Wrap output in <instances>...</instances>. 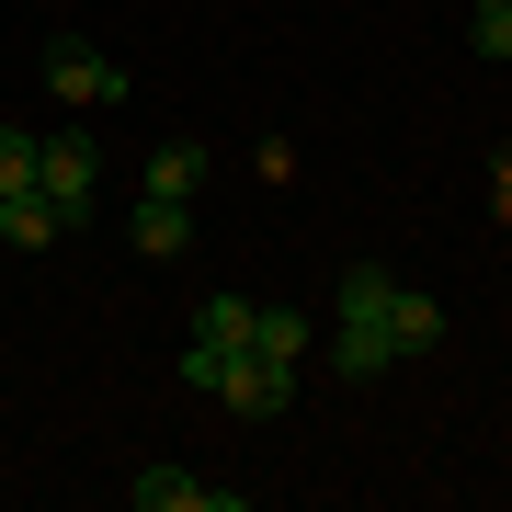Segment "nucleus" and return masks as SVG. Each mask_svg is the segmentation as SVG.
Returning <instances> with one entry per match:
<instances>
[{
    "label": "nucleus",
    "mask_w": 512,
    "mask_h": 512,
    "mask_svg": "<svg viewBox=\"0 0 512 512\" xmlns=\"http://www.w3.org/2000/svg\"><path fill=\"white\" fill-rule=\"evenodd\" d=\"M387 308H399V274H387V262H353V274L330 285V365H342L353 387H376L387 365H399V330H387Z\"/></svg>",
    "instance_id": "obj_1"
},
{
    "label": "nucleus",
    "mask_w": 512,
    "mask_h": 512,
    "mask_svg": "<svg viewBox=\"0 0 512 512\" xmlns=\"http://www.w3.org/2000/svg\"><path fill=\"white\" fill-rule=\"evenodd\" d=\"M92 137L80 126H57V137H35V194L57 205V228H92Z\"/></svg>",
    "instance_id": "obj_2"
},
{
    "label": "nucleus",
    "mask_w": 512,
    "mask_h": 512,
    "mask_svg": "<svg viewBox=\"0 0 512 512\" xmlns=\"http://www.w3.org/2000/svg\"><path fill=\"white\" fill-rule=\"evenodd\" d=\"M251 353V296H205L194 342H183V387H228V365Z\"/></svg>",
    "instance_id": "obj_3"
},
{
    "label": "nucleus",
    "mask_w": 512,
    "mask_h": 512,
    "mask_svg": "<svg viewBox=\"0 0 512 512\" xmlns=\"http://www.w3.org/2000/svg\"><path fill=\"white\" fill-rule=\"evenodd\" d=\"M46 92H57V103H80V114H103V103H126V69H114L103 46L57 35V46H46Z\"/></svg>",
    "instance_id": "obj_4"
},
{
    "label": "nucleus",
    "mask_w": 512,
    "mask_h": 512,
    "mask_svg": "<svg viewBox=\"0 0 512 512\" xmlns=\"http://www.w3.org/2000/svg\"><path fill=\"white\" fill-rule=\"evenodd\" d=\"M126 501H137V512H239L228 478H183V467H137Z\"/></svg>",
    "instance_id": "obj_5"
},
{
    "label": "nucleus",
    "mask_w": 512,
    "mask_h": 512,
    "mask_svg": "<svg viewBox=\"0 0 512 512\" xmlns=\"http://www.w3.org/2000/svg\"><path fill=\"white\" fill-rule=\"evenodd\" d=\"M217 399H228L239 421H274V410L296 399V365H262V353H239V365H228V387H217Z\"/></svg>",
    "instance_id": "obj_6"
},
{
    "label": "nucleus",
    "mask_w": 512,
    "mask_h": 512,
    "mask_svg": "<svg viewBox=\"0 0 512 512\" xmlns=\"http://www.w3.org/2000/svg\"><path fill=\"white\" fill-rule=\"evenodd\" d=\"M148 194H171V205H194V194H205V148H194V137H171V148H148Z\"/></svg>",
    "instance_id": "obj_7"
},
{
    "label": "nucleus",
    "mask_w": 512,
    "mask_h": 512,
    "mask_svg": "<svg viewBox=\"0 0 512 512\" xmlns=\"http://www.w3.org/2000/svg\"><path fill=\"white\" fill-rule=\"evenodd\" d=\"M387 330H399V365H410V353H433V342H444V296L399 285V308H387Z\"/></svg>",
    "instance_id": "obj_8"
},
{
    "label": "nucleus",
    "mask_w": 512,
    "mask_h": 512,
    "mask_svg": "<svg viewBox=\"0 0 512 512\" xmlns=\"http://www.w3.org/2000/svg\"><path fill=\"white\" fill-rule=\"evenodd\" d=\"M183 239H194V205H171V194H148V205H137V251H148V262H171Z\"/></svg>",
    "instance_id": "obj_9"
},
{
    "label": "nucleus",
    "mask_w": 512,
    "mask_h": 512,
    "mask_svg": "<svg viewBox=\"0 0 512 512\" xmlns=\"http://www.w3.org/2000/svg\"><path fill=\"white\" fill-rule=\"evenodd\" d=\"M0 239H12V251H46V239H57V205L46 194H0Z\"/></svg>",
    "instance_id": "obj_10"
},
{
    "label": "nucleus",
    "mask_w": 512,
    "mask_h": 512,
    "mask_svg": "<svg viewBox=\"0 0 512 512\" xmlns=\"http://www.w3.org/2000/svg\"><path fill=\"white\" fill-rule=\"evenodd\" d=\"M251 353L262 365H296V353H308V319L296 308H251Z\"/></svg>",
    "instance_id": "obj_11"
},
{
    "label": "nucleus",
    "mask_w": 512,
    "mask_h": 512,
    "mask_svg": "<svg viewBox=\"0 0 512 512\" xmlns=\"http://www.w3.org/2000/svg\"><path fill=\"white\" fill-rule=\"evenodd\" d=\"M0 194H35V126H0Z\"/></svg>",
    "instance_id": "obj_12"
},
{
    "label": "nucleus",
    "mask_w": 512,
    "mask_h": 512,
    "mask_svg": "<svg viewBox=\"0 0 512 512\" xmlns=\"http://www.w3.org/2000/svg\"><path fill=\"white\" fill-rule=\"evenodd\" d=\"M467 46L478 57H512V0H478V12H467Z\"/></svg>",
    "instance_id": "obj_13"
}]
</instances>
